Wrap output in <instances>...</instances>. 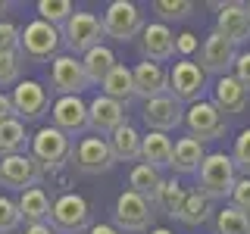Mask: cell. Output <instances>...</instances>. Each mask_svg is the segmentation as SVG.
<instances>
[{"instance_id":"obj_27","label":"cell","mask_w":250,"mask_h":234,"mask_svg":"<svg viewBox=\"0 0 250 234\" xmlns=\"http://www.w3.org/2000/svg\"><path fill=\"white\" fill-rule=\"evenodd\" d=\"M163 181H166V178L160 175V169L147 166V162H138V166L128 172V191H135V194H141V197H147L150 203H153V197H156V191L163 187Z\"/></svg>"},{"instance_id":"obj_30","label":"cell","mask_w":250,"mask_h":234,"mask_svg":"<svg viewBox=\"0 0 250 234\" xmlns=\"http://www.w3.org/2000/svg\"><path fill=\"white\" fill-rule=\"evenodd\" d=\"M185 197H188V191L175 181V178H169V181H163V187L156 191V197H153L150 206H153V209H160V213H163V215H169V218H178Z\"/></svg>"},{"instance_id":"obj_25","label":"cell","mask_w":250,"mask_h":234,"mask_svg":"<svg viewBox=\"0 0 250 234\" xmlns=\"http://www.w3.org/2000/svg\"><path fill=\"white\" fill-rule=\"evenodd\" d=\"M141 140H144V135H138L128 122L119 131H113L109 135V150H113L116 162H141Z\"/></svg>"},{"instance_id":"obj_31","label":"cell","mask_w":250,"mask_h":234,"mask_svg":"<svg viewBox=\"0 0 250 234\" xmlns=\"http://www.w3.org/2000/svg\"><path fill=\"white\" fill-rule=\"evenodd\" d=\"M209 215H213V200H207L200 191H188V197L182 203V213H178V222H185L188 228H197Z\"/></svg>"},{"instance_id":"obj_17","label":"cell","mask_w":250,"mask_h":234,"mask_svg":"<svg viewBox=\"0 0 250 234\" xmlns=\"http://www.w3.org/2000/svg\"><path fill=\"white\" fill-rule=\"evenodd\" d=\"M50 125L69 137L82 135L88 128V103L82 97H60L50 109Z\"/></svg>"},{"instance_id":"obj_43","label":"cell","mask_w":250,"mask_h":234,"mask_svg":"<svg viewBox=\"0 0 250 234\" xmlns=\"http://www.w3.org/2000/svg\"><path fill=\"white\" fill-rule=\"evenodd\" d=\"M22 234H57V231H53L50 222H41V225H25V231H22Z\"/></svg>"},{"instance_id":"obj_6","label":"cell","mask_w":250,"mask_h":234,"mask_svg":"<svg viewBox=\"0 0 250 234\" xmlns=\"http://www.w3.org/2000/svg\"><path fill=\"white\" fill-rule=\"evenodd\" d=\"M113 222L122 234H138V231H147L153 222V206L147 197H141L135 191H122L119 200L113 206Z\"/></svg>"},{"instance_id":"obj_32","label":"cell","mask_w":250,"mask_h":234,"mask_svg":"<svg viewBox=\"0 0 250 234\" xmlns=\"http://www.w3.org/2000/svg\"><path fill=\"white\" fill-rule=\"evenodd\" d=\"M216 234H250V215L241 209L225 206L216 213Z\"/></svg>"},{"instance_id":"obj_44","label":"cell","mask_w":250,"mask_h":234,"mask_svg":"<svg viewBox=\"0 0 250 234\" xmlns=\"http://www.w3.org/2000/svg\"><path fill=\"white\" fill-rule=\"evenodd\" d=\"M88 234H122V231L116 228V225H104V222H100V225H91Z\"/></svg>"},{"instance_id":"obj_11","label":"cell","mask_w":250,"mask_h":234,"mask_svg":"<svg viewBox=\"0 0 250 234\" xmlns=\"http://www.w3.org/2000/svg\"><path fill=\"white\" fill-rule=\"evenodd\" d=\"M116 156L109 150V140L106 137H82L72 147V166L82 172V175H104V172L113 169Z\"/></svg>"},{"instance_id":"obj_39","label":"cell","mask_w":250,"mask_h":234,"mask_svg":"<svg viewBox=\"0 0 250 234\" xmlns=\"http://www.w3.org/2000/svg\"><path fill=\"white\" fill-rule=\"evenodd\" d=\"M231 203L229 206L234 209H241L244 215H250V178H238V184H234V191H231Z\"/></svg>"},{"instance_id":"obj_2","label":"cell","mask_w":250,"mask_h":234,"mask_svg":"<svg viewBox=\"0 0 250 234\" xmlns=\"http://www.w3.org/2000/svg\"><path fill=\"white\" fill-rule=\"evenodd\" d=\"M60 47H62V31L57 25H50V22L35 19V22H28V25L22 28V38H19L22 59H31V62L57 59Z\"/></svg>"},{"instance_id":"obj_18","label":"cell","mask_w":250,"mask_h":234,"mask_svg":"<svg viewBox=\"0 0 250 234\" xmlns=\"http://www.w3.org/2000/svg\"><path fill=\"white\" fill-rule=\"evenodd\" d=\"M234 59H238V47L231 41H225L222 35H209L200 47V69L213 75H229V69H234Z\"/></svg>"},{"instance_id":"obj_4","label":"cell","mask_w":250,"mask_h":234,"mask_svg":"<svg viewBox=\"0 0 250 234\" xmlns=\"http://www.w3.org/2000/svg\"><path fill=\"white\" fill-rule=\"evenodd\" d=\"M50 225L57 234H88L91 228V206L82 194H62L53 200Z\"/></svg>"},{"instance_id":"obj_16","label":"cell","mask_w":250,"mask_h":234,"mask_svg":"<svg viewBox=\"0 0 250 234\" xmlns=\"http://www.w3.org/2000/svg\"><path fill=\"white\" fill-rule=\"evenodd\" d=\"M219 10L216 19V35H222L225 41H231L234 47L250 41V16L244 3H213Z\"/></svg>"},{"instance_id":"obj_37","label":"cell","mask_w":250,"mask_h":234,"mask_svg":"<svg viewBox=\"0 0 250 234\" xmlns=\"http://www.w3.org/2000/svg\"><path fill=\"white\" fill-rule=\"evenodd\" d=\"M231 159H234V169L244 172V178H250V128H244L238 137H234Z\"/></svg>"},{"instance_id":"obj_19","label":"cell","mask_w":250,"mask_h":234,"mask_svg":"<svg viewBox=\"0 0 250 234\" xmlns=\"http://www.w3.org/2000/svg\"><path fill=\"white\" fill-rule=\"evenodd\" d=\"M141 57L147 62H166L175 57V35L163 22H150L141 31Z\"/></svg>"},{"instance_id":"obj_33","label":"cell","mask_w":250,"mask_h":234,"mask_svg":"<svg viewBox=\"0 0 250 234\" xmlns=\"http://www.w3.org/2000/svg\"><path fill=\"white\" fill-rule=\"evenodd\" d=\"M75 6L69 3V0H38V16H41L44 22H50V25L62 28L69 19H72Z\"/></svg>"},{"instance_id":"obj_22","label":"cell","mask_w":250,"mask_h":234,"mask_svg":"<svg viewBox=\"0 0 250 234\" xmlns=\"http://www.w3.org/2000/svg\"><path fill=\"white\" fill-rule=\"evenodd\" d=\"M203 159H207V150H203V144L197 137H182L172 144V166L178 175H197Z\"/></svg>"},{"instance_id":"obj_26","label":"cell","mask_w":250,"mask_h":234,"mask_svg":"<svg viewBox=\"0 0 250 234\" xmlns=\"http://www.w3.org/2000/svg\"><path fill=\"white\" fill-rule=\"evenodd\" d=\"M82 66H84V75H88L91 84H104V78L119 66V59H116V53L109 50L106 44H100V47H94V50H88L82 57Z\"/></svg>"},{"instance_id":"obj_13","label":"cell","mask_w":250,"mask_h":234,"mask_svg":"<svg viewBox=\"0 0 250 234\" xmlns=\"http://www.w3.org/2000/svg\"><path fill=\"white\" fill-rule=\"evenodd\" d=\"M141 116H144L147 128L163 131V135H169L172 128H178V125L185 122V109H182V103H178L172 94H163V97L147 100L144 109H141Z\"/></svg>"},{"instance_id":"obj_1","label":"cell","mask_w":250,"mask_h":234,"mask_svg":"<svg viewBox=\"0 0 250 234\" xmlns=\"http://www.w3.org/2000/svg\"><path fill=\"white\" fill-rule=\"evenodd\" d=\"M234 184H238V169L229 153H207L203 166L197 172V191L207 200H225L231 197Z\"/></svg>"},{"instance_id":"obj_9","label":"cell","mask_w":250,"mask_h":234,"mask_svg":"<svg viewBox=\"0 0 250 234\" xmlns=\"http://www.w3.org/2000/svg\"><path fill=\"white\" fill-rule=\"evenodd\" d=\"M203 88H207V72L191 59H178L169 72V94L178 103H200Z\"/></svg>"},{"instance_id":"obj_38","label":"cell","mask_w":250,"mask_h":234,"mask_svg":"<svg viewBox=\"0 0 250 234\" xmlns=\"http://www.w3.org/2000/svg\"><path fill=\"white\" fill-rule=\"evenodd\" d=\"M19 38H22L19 25H13L10 19H0V53L19 50Z\"/></svg>"},{"instance_id":"obj_5","label":"cell","mask_w":250,"mask_h":234,"mask_svg":"<svg viewBox=\"0 0 250 234\" xmlns=\"http://www.w3.org/2000/svg\"><path fill=\"white\" fill-rule=\"evenodd\" d=\"M60 31H62V44L72 50V57L75 53L84 57L88 50L104 44V38H106L104 35V19H97L94 13H82V10H75L72 19H69Z\"/></svg>"},{"instance_id":"obj_10","label":"cell","mask_w":250,"mask_h":234,"mask_svg":"<svg viewBox=\"0 0 250 234\" xmlns=\"http://www.w3.org/2000/svg\"><path fill=\"white\" fill-rule=\"evenodd\" d=\"M50 88L57 91L60 97H82V91L91 88L82 59L72 57V53H60V57L50 62Z\"/></svg>"},{"instance_id":"obj_45","label":"cell","mask_w":250,"mask_h":234,"mask_svg":"<svg viewBox=\"0 0 250 234\" xmlns=\"http://www.w3.org/2000/svg\"><path fill=\"white\" fill-rule=\"evenodd\" d=\"M150 234H172L169 228H150Z\"/></svg>"},{"instance_id":"obj_42","label":"cell","mask_w":250,"mask_h":234,"mask_svg":"<svg viewBox=\"0 0 250 234\" xmlns=\"http://www.w3.org/2000/svg\"><path fill=\"white\" fill-rule=\"evenodd\" d=\"M13 116H16V109H13L10 94H3V91H0V125H3L6 119H13Z\"/></svg>"},{"instance_id":"obj_7","label":"cell","mask_w":250,"mask_h":234,"mask_svg":"<svg viewBox=\"0 0 250 234\" xmlns=\"http://www.w3.org/2000/svg\"><path fill=\"white\" fill-rule=\"evenodd\" d=\"M144 31V13L131 0H113L104 13V35L113 41H131Z\"/></svg>"},{"instance_id":"obj_3","label":"cell","mask_w":250,"mask_h":234,"mask_svg":"<svg viewBox=\"0 0 250 234\" xmlns=\"http://www.w3.org/2000/svg\"><path fill=\"white\" fill-rule=\"evenodd\" d=\"M31 156L41 162L44 172H57L66 162H72V137L53 125H44L31 135Z\"/></svg>"},{"instance_id":"obj_20","label":"cell","mask_w":250,"mask_h":234,"mask_svg":"<svg viewBox=\"0 0 250 234\" xmlns=\"http://www.w3.org/2000/svg\"><path fill=\"white\" fill-rule=\"evenodd\" d=\"M131 75H135V97H141L147 103V100L153 97H163V94H169V72L160 66V62H138L135 69H131Z\"/></svg>"},{"instance_id":"obj_47","label":"cell","mask_w":250,"mask_h":234,"mask_svg":"<svg viewBox=\"0 0 250 234\" xmlns=\"http://www.w3.org/2000/svg\"><path fill=\"white\" fill-rule=\"evenodd\" d=\"M244 6H247V16H250V3H244Z\"/></svg>"},{"instance_id":"obj_41","label":"cell","mask_w":250,"mask_h":234,"mask_svg":"<svg viewBox=\"0 0 250 234\" xmlns=\"http://www.w3.org/2000/svg\"><path fill=\"white\" fill-rule=\"evenodd\" d=\"M234 78L250 91V50L238 53V59H234Z\"/></svg>"},{"instance_id":"obj_23","label":"cell","mask_w":250,"mask_h":234,"mask_svg":"<svg viewBox=\"0 0 250 234\" xmlns=\"http://www.w3.org/2000/svg\"><path fill=\"white\" fill-rule=\"evenodd\" d=\"M19 203V215L25 225H41V222H50V209L53 203L47 197L44 187H28V191H22V197L16 200Z\"/></svg>"},{"instance_id":"obj_40","label":"cell","mask_w":250,"mask_h":234,"mask_svg":"<svg viewBox=\"0 0 250 234\" xmlns=\"http://www.w3.org/2000/svg\"><path fill=\"white\" fill-rule=\"evenodd\" d=\"M200 47V41H197V35H191V31H185V35H175V53L182 59H191V53Z\"/></svg>"},{"instance_id":"obj_28","label":"cell","mask_w":250,"mask_h":234,"mask_svg":"<svg viewBox=\"0 0 250 234\" xmlns=\"http://www.w3.org/2000/svg\"><path fill=\"white\" fill-rule=\"evenodd\" d=\"M100 88H104V97L119 100V103H128V100L135 97V75H131V69H125L122 62H119V66L104 78Z\"/></svg>"},{"instance_id":"obj_14","label":"cell","mask_w":250,"mask_h":234,"mask_svg":"<svg viewBox=\"0 0 250 234\" xmlns=\"http://www.w3.org/2000/svg\"><path fill=\"white\" fill-rule=\"evenodd\" d=\"M125 122H128L125 119V103H119V100H109V97L100 94V97H94L88 103V128L97 137L119 131Z\"/></svg>"},{"instance_id":"obj_46","label":"cell","mask_w":250,"mask_h":234,"mask_svg":"<svg viewBox=\"0 0 250 234\" xmlns=\"http://www.w3.org/2000/svg\"><path fill=\"white\" fill-rule=\"evenodd\" d=\"M6 10H10V3H3V0H0V16H3Z\"/></svg>"},{"instance_id":"obj_15","label":"cell","mask_w":250,"mask_h":234,"mask_svg":"<svg viewBox=\"0 0 250 234\" xmlns=\"http://www.w3.org/2000/svg\"><path fill=\"white\" fill-rule=\"evenodd\" d=\"M13 100V109H16V119H38V116L47 113V106H50V94L41 81H19L10 94Z\"/></svg>"},{"instance_id":"obj_29","label":"cell","mask_w":250,"mask_h":234,"mask_svg":"<svg viewBox=\"0 0 250 234\" xmlns=\"http://www.w3.org/2000/svg\"><path fill=\"white\" fill-rule=\"evenodd\" d=\"M31 144V137L25 135V125L22 119H6L0 125V156H16V153H25V147Z\"/></svg>"},{"instance_id":"obj_34","label":"cell","mask_w":250,"mask_h":234,"mask_svg":"<svg viewBox=\"0 0 250 234\" xmlns=\"http://www.w3.org/2000/svg\"><path fill=\"white\" fill-rule=\"evenodd\" d=\"M153 13L160 16V22H178V19H188L194 13V3L191 0H153Z\"/></svg>"},{"instance_id":"obj_21","label":"cell","mask_w":250,"mask_h":234,"mask_svg":"<svg viewBox=\"0 0 250 234\" xmlns=\"http://www.w3.org/2000/svg\"><path fill=\"white\" fill-rule=\"evenodd\" d=\"M250 103V91L238 81L234 75H222L219 81L213 84V106L219 113H244Z\"/></svg>"},{"instance_id":"obj_12","label":"cell","mask_w":250,"mask_h":234,"mask_svg":"<svg viewBox=\"0 0 250 234\" xmlns=\"http://www.w3.org/2000/svg\"><path fill=\"white\" fill-rule=\"evenodd\" d=\"M185 125H188V131H191V137H197L200 144H203V140L222 137L225 128H229L225 116L219 113L213 103H207V100H200V103H191V106L185 109Z\"/></svg>"},{"instance_id":"obj_8","label":"cell","mask_w":250,"mask_h":234,"mask_svg":"<svg viewBox=\"0 0 250 234\" xmlns=\"http://www.w3.org/2000/svg\"><path fill=\"white\" fill-rule=\"evenodd\" d=\"M44 178L41 162L31 153H16V156H0V187H10V191H28L38 187Z\"/></svg>"},{"instance_id":"obj_36","label":"cell","mask_w":250,"mask_h":234,"mask_svg":"<svg viewBox=\"0 0 250 234\" xmlns=\"http://www.w3.org/2000/svg\"><path fill=\"white\" fill-rule=\"evenodd\" d=\"M22 215H19V203L13 197H6V194H0V234H10L19 228Z\"/></svg>"},{"instance_id":"obj_35","label":"cell","mask_w":250,"mask_h":234,"mask_svg":"<svg viewBox=\"0 0 250 234\" xmlns=\"http://www.w3.org/2000/svg\"><path fill=\"white\" fill-rule=\"evenodd\" d=\"M22 53L10 50V53H0V88H10V84H19L22 75Z\"/></svg>"},{"instance_id":"obj_24","label":"cell","mask_w":250,"mask_h":234,"mask_svg":"<svg viewBox=\"0 0 250 234\" xmlns=\"http://www.w3.org/2000/svg\"><path fill=\"white\" fill-rule=\"evenodd\" d=\"M141 162L153 169H166L172 166V140L163 131H147L144 140H141Z\"/></svg>"}]
</instances>
